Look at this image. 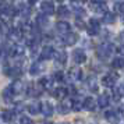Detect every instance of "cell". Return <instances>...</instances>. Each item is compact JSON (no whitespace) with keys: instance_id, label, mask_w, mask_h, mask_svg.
I'll return each instance as SVG.
<instances>
[{"instance_id":"6da1fadb","label":"cell","mask_w":124,"mask_h":124,"mask_svg":"<svg viewBox=\"0 0 124 124\" xmlns=\"http://www.w3.org/2000/svg\"><path fill=\"white\" fill-rule=\"evenodd\" d=\"M113 50H114V47L110 43H102L96 47V56L99 59H107L113 53Z\"/></svg>"},{"instance_id":"7a4b0ae2","label":"cell","mask_w":124,"mask_h":124,"mask_svg":"<svg viewBox=\"0 0 124 124\" xmlns=\"http://www.w3.org/2000/svg\"><path fill=\"white\" fill-rule=\"evenodd\" d=\"M86 31H88V34L91 36H95L101 32V24L99 21H96V20H89V23L86 25Z\"/></svg>"},{"instance_id":"3957f363","label":"cell","mask_w":124,"mask_h":124,"mask_svg":"<svg viewBox=\"0 0 124 124\" xmlns=\"http://www.w3.org/2000/svg\"><path fill=\"white\" fill-rule=\"evenodd\" d=\"M117 82V74L116 73H110V74H106L102 77V84L107 86V88H112L114 86V84Z\"/></svg>"},{"instance_id":"277c9868","label":"cell","mask_w":124,"mask_h":124,"mask_svg":"<svg viewBox=\"0 0 124 124\" xmlns=\"http://www.w3.org/2000/svg\"><path fill=\"white\" fill-rule=\"evenodd\" d=\"M40 11H42V14H45V16L53 14V13H54V6H53V3H52L50 0L42 1V4H40Z\"/></svg>"},{"instance_id":"5b68a950","label":"cell","mask_w":124,"mask_h":124,"mask_svg":"<svg viewBox=\"0 0 124 124\" xmlns=\"http://www.w3.org/2000/svg\"><path fill=\"white\" fill-rule=\"evenodd\" d=\"M73 60L77 64H82V63L86 62V54H85V52L82 49H75L73 52Z\"/></svg>"},{"instance_id":"8992f818","label":"cell","mask_w":124,"mask_h":124,"mask_svg":"<svg viewBox=\"0 0 124 124\" xmlns=\"http://www.w3.org/2000/svg\"><path fill=\"white\" fill-rule=\"evenodd\" d=\"M25 53V47L23 45H18V43H14L13 47L10 49V56L11 57H21L24 56Z\"/></svg>"},{"instance_id":"52a82bcc","label":"cell","mask_w":124,"mask_h":124,"mask_svg":"<svg viewBox=\"0 0 124 124\" xmlns=\"http://www.w3.org/2000/svg\"><path fill=\"white\" fill-rule=\"evenodd\" d=\"M7 36H8V40L10 42H18V40L21 39V36H23V34H21V31L18 28H14V29H8V32H7Z\"/></svg>"},{"instance_id":"ba28073f","label":"cell","mask_w":124,"mask_h":124,"mask_svg":"<svg viewBox=\"0 0 124 124\" xmlns=\"http://www.w3.org/2000/svg\"><path fill=\"white\" fill-rule=\"evenodd\" d=\"M70 29H71V27H70V24L66 23V21H59V23L56 24V31L60 35L68 34V32H70Z\"/></svg>"},{"instance_id":"9c48e42d","label":"cell","mask_w":124,"mask_h":124,"mask_svg":"<svg viewBox=\"0 0 124 124\" xmlns=\"http://www.w3.org/2000/svg\"><path fill=\"white\" fill-rule=\"evenodd\" d=\"M53 53H54V50H53V47L50 45L43 46V49L40 52V60H49V59H52Z\"/></svg>"},{"instance_id":"30bf717a","label":"cell","mask_w":124,"mask_h":124,"mask_svg":"<svg viewBox=\"0 0 124 124\" xmlns=\"http://www.w3.org/2000/svg\"><path fill=\"white\" fill-rule=\"evenodd\" d=\"M6 74L11 75V77H14V78H18V77L23 74V68L20 67V64H17V66H11V67H7L6 68Z\"/></svg>"},{"instance_id":"8fae6325","label":"cell","mask_w":124,"mask_h":124,"mask_svg":"<svg viewBox=\"0 0 124 124\" xmlns=\"http://www.w3.org/2000/svg\"><path fill=\"white\" fill-rule=\"evenodd\" d=\"M91 8H92L95 13H99V14H105V13L107 11V7H106V4H105L103 1H99V3L92 1V3H91Z\"/></svg>"},{"instance_id":"7c38bea8","label":"cell","mask_w":124,"mask_h":124,"mask_svg":"<svg viewBox=\"0 0 124 124\" xmlns=\"http://www.w3.org/2000/svg\"><path fill=\"white\" fill-rule=\"evenodd\" d=\"M43 70H45V67H43V63H42V62H36V63H34V64L31 66V68H29V73H31V75H39Z\"/></svg>"},{"instance_id":"4fadbf2b","label":"cell","mask_w":124,"mask_h":124,"mask_svg":"<svg viewBox=\"0 0 124 124\" xmlns=\"http://www.w3.org/2000/svg\"><path fill=\"white\" fill-rule=\"evenodd\" d=\"M68 75H70L71 79H74V81H81L84 74H82V70H81L79 67H73L71 70H70Z\"/></svg>"},{"instance_id":"5bb4252c","label":"cell","mask_w":124,"mask_h":124,"mask_svg":"<svg viewBox=\"0 0 124 124\" xmlns=\"http://www.w3.org/2000/svg\"><path fill=\"white\" fill-rule=\"evenodd\" d=\"M96 107V101L92 99V98H85L82 101V109H86L89 112H93Z\"/></svg>"},{"instance_id":"9a60e30c","label":"cell","mask_w":124,"mask_h":124,"mask_svg":"<svg viewBox=\"0 0 124 124\" xmlns=\"http://www.w3.org/2000/svg\"><path fill=\"white\" fill-rule=\"evenodd\" d=\"M39 106H40V112L43 113L45 116H52L53 114V106H52V103L42 102V103H39Z\"/></svg>"},{"instance_id":"2e32d148","label":"cell","mask_w":124,"mask_h":124,"mask_svg":"<svg viewBox=\"0 0 124 124\" xmlns=\"http://www.w3.org/2000/svg\"><path fill=\"white\" fill-rule=\"evenodd\" d=\"M10 88H11L13 93H14V95H17V93H21V92H23L25 86H24L23 81H20V79H16V81L13 82V85L10 86Z\"/></svg>"},{"instance_id":"e0dca14e","label":"cell","mask_w":124,"mask_h":124,"mask_svg":"<svg viewBox=\"0 0 124 124\" xmlns=\"http://www.w3.org/2000/svg\"><path fill=\"white\" fill-rule=\"evenodd\" d=\"M53 57L56 59L57 63H60V64H64V63L67 62V53L64 50H57L53 53Z\"/></svg>"},{"instance_id":"ac0fdd59","label":"cell","mask_w":124,"mask_h":124,"mask_svg":"<svg viewBox=\"0 0 124 124\" xmlns=\"http://www.w3.org/2000/svg\"><path fill=\"white\" fill-rule=\"evenodd\" d=\"M53 96L54 98H57L59 101H62V99H64L66 96H67V93H68V91L66 89V88H56V89H53Z\"/></svg>"},{"instance_id":"d6986e66","label":"cell","mask_w":124,"mask_h":124,"mask_svg":"<svg viewBox=\"0 0 124 124\" xmlns=\"http://www.w3.org/2000/svg\"><path fill=\"white\" fill-rule=\"evenodd\" d=\"M39 85L43 88V89H52V85H53V78H50V77H43V78H40Z\"/></svg>"},{"instance_id":"ffe728a7","label":"cell","mask_w":124,"mask_h":124,"mask_svg":"<svg viewBox=\"0 0 124 124\" xmlns=\"http://www.w3.org/2000/svg\"><path fill=\"white\" fill-rule=\"evenodd\" d=\"M77 39H78L77 34H73V32H68V34L64 35V43L66 45H75Z\"/></svg>"},{"instance_id":"44dd1931","label":"cell","mask_w":124,"mask_h":124,"mask_svg":"<svg viewBox=\"0 0 124 124\" xmlns=\"http://www.w3.org/2000/svg\"><path fill=\"white\" fill-rule=\"evenodd\" d=\"M116 21V14L114 13H110V11H106L103 14V23L106 24H113Z\"/></svg>"},{"instance_id":"7402d4cb","label":"cell","mask_w":124,"mask_h":124,"mask_svg":"<svg viewBox=\"0 0 124 124\" xmlns=\"http://www.w3.org/2000/svg\"><path fill=\"white\" fill-rule=\"evenodd\" d=\"M1 117H3V120H4V121L10 123L13 118L16 117V113L11 112V110H3V113H1Z\"/></svg>"},{"instance_id":"603a6c76","label":"cell","mask_w":124,"mask_h":124,"mask_svg":"<svg viewBox=\"0 0 124 124\" xmlns=\"http://www.w3.org/2000/svg\"><path fill=\"white\" fill-rule=\"evenodd\" d=\"M107 105H109V95L107 93H103V95L99 96V101H98V106L99 107H106Z\"/></svg>"},{"instance_id":"cb8c5ba5","label":"cell","mask_w":124,"mask_h":124,"mask_svg":"<svg viewBox=\"0 0 124 124\" xmlns=\"http://www.w3.org/2000/svg\"><path fill=\"white\" fill-rule=\"evenodd\" d=\"M27 110H28L31 114H38V113L40 112L39 103H31V105H28V106H27Z\"/></svg>"},{"instance_id":"d4e9b609","label":"cell","mask_w":124,"mask_h":124,"mask_svg":"<svg viewBox=\"0 0 124 124\" xmlns=\"http://www.w3.org/2000/svg\"><path fill=\"white\" fill-rule=\"evenodd\" d=\"M3 98H4L6 102H11V99L14 98V93H13V91H11L10 86H7L6 89L3 91Z\"/></svg>"},{"instance_id":"484cf974","label":"cell","mask_w":124,"mask_h":124,"mask_svg":"<svg viewBox=\"0 0 124 124\" xmlns=\"http://www.w3.org/2000/svg\"><path fill=\"white\" fill-rule=\"evenodd\" d=\"M113 98H114L116 102H118L123 98V86H121V85H120L118 88H116V89H113Z\"/></svg>"},{"instance_id":"4316f807","label":"cell","mask_w":124,"mask_h":124,"mask_svg":"<svg viewBox=\"0 0 124 124\" xmlns=\"http://www.w3.org/2000/svg\"><path fill=\"white\" fill-rule=\"evenodd\" d=\"M36 23H38L39 27H46V25L49 24V21H47V17H46L45 14H39V16L36 17Z\"/></svg>"},{"instance_id":"83f0119b","label":"cell","mask_w":124,"mask_h":124,"mask_svg":"<svg viewBox=\"0 0 124 124\" xmlns=\"http://www.w3.org/2000/svg\"><path fill=\"white\" fill-rule=\"evenodd\" d=\"M113 68H123L124 67V60L123 57H114V60L112 62Z\"/></svg>"},{"instance_id":"f1b7e54d","label":"cell","mask_w":124,"mask_h":124,"mask_svg":"<svg viewBox=\"0 0 124 124\" xmlns=\"http://www.w3.org/2000/svg\"><path fill=\"white\" fill-rule=\"evenodd\" d=\"M57 14H59V17H68L70 16V8L66 6H60L59 10H57Z\"/></svg>"},{"instance_id":"f546056e","label":"cell","mask_w":124,"mask_h":124,"mask_svg":"<svg viewBox=\"0 0 124 124\" xmlns=\"http://www.w3.org/2000/svg\"><path fill=\"white\" fill-rule=\"evenodd\" d=\"M105 117L107 120H110V121H114L116 117H117V113L114 112V110H107V112H105Z\"/></svg>"},{"instance_id":"4dcf8cb0","label":"cell","mask_w":124,"mask_h":124,"mask_svg":"<svg viewBox=\"0 0 124 124\" xmlns=\"http://www.w3.org/2000/svg\"><path fill=\"white\" fill-rule=\"evenodd\" d=\"M71 109H73L74 112H79V110L82 109L81 101H71Z\"/></svg>"},{"instance_id":"1f68e13d","label":"cell","mask_w":124,"mask_h":124,"mask_svg":"<svg viewBox=\"0 0 124 124\" xmlns=\"http://www.w3.org/2000/svg\"><path fill=\"white\" fill-rule=\"evenodd\" d=\"M114 11L118 13V14H123V1L121 0H117L116 3H114ZM114 13V14H116Z\"/></svg>"},{"instance_id":"d6a6232c","label":"cell","mask_w":124,"mask_h":124,"mask_svg":"<svg viewBox=\"0 0 124 124\" xmlns=\"http://www.w3.org/2000/svg\"><path fill=\"white\" fill-rule=\"evenodd\" d=\"M88 85H89V88L92 91H98V86H96V82H95V78H92V77H91L89 79H88Z\"/></svg>"},{"instance_id":"836d02e7","label":"cell","mask_w":124,"mask_h":124,"mask_svg":"<svg viewBox=\"0 0 124 124\" xmlns=\"http://www.w3.org/2000/svg\"><path fill=\"white\" fill-rule=\"evenodd\" d=\"M53 77H54L56 81H63V79H64V78H63V77H64V74H63V71H56Z\"/></svg>"},{"instance_id":"e575fe53","label":"cell","mask_w":124,"mask_h":124,"mask_svg":"<svg viewBox=\"0 0 124 124\" xmlns=\"http://www.w3.org/2000/svg\"><path fill=\"white\" fill-rule=\"evenodd\" d=\"M20 121H21L20 124H34V121H32L31 118L25 117V116H24V117H21V120H20Z\"/></svg>"},{"instance_id":"d590c367","label":"cell","mask_w":124,"mask_h":124,"mask_svg":"<svg viewBox=\"0 0 124 124\" xmlns=\"http://www.w3.org/2000/svg\"><path fill=\"white\" fill-rule=\"evenodd\" d=\"M77 27H78V28H84L85 27L84 24H82V20H77Z\"/></svg>"},{"instance_id":"8d00e7d4","label":"cell","mask_w":124,"mask_h":124,"mask_svg":"<svg viewBox=\"0 0 124 124\" xmlns=\"http://www.w3.org/2000/svg\"><path fill=\"white\" fill-rule=\"evenodd\" d=\"M36 1H38V0H28V3H29V4H35Z\"/></svg>"},{"instance_id":"74e56055","label":"cell","mask_w":124,"mask_h":124,"mask_svg":"<svg viewBox=\"0 0 124 124\" xmlns=\"http://www.w3.org/2000/svg\"><path fill=\"white\" fill-rule=\"evenodd\" d=\"M43 124H53V123H49V121H47V123H43Z\"/></svg>"},{"instance_id":"f35d334b","label":"cell","mask_w":124,"mask_h":124,"mask_svg":"<svg viewBox=\"0 0 124 124\" xmlns=\"http://www.w3.org/2000/svg\"><path fill=\"white\" fill-rule=\"evenodd\" d=\"M60 124H70V123H60Z\"/></svg>"},{"instance_id":"ab89813d","label":"cell","mask_w":124,"mask_h":124,"mask_svg":"<svg viewBox=\"0 0 124 124\" xmlns=\"http://www.w3.org/2000/svg\"><path fill=\"white\" fill-rule=\"evenodd\" d=\"M57 1H64V0H57Z\"/></svg>"},{"instance_id":"60d3db41","label":"cell","mask_w":124,"mask_h":124,"mask_svg":"<svg viewBox=\"0 0 124 124\" xmlns=\"http://www.w3.org/2000/svg\"><path fill=\"white\" fill-rule=\"evenodd\" d=\"M0 54H1V49H0Z\"/></svg>"},{"instance_id":"b9f144b4","label":"cell","mask_w":124,"mask_h":124,"mask_svg":"<svg viewBox=\"0 0 124 124\" xmlns=\"http://www.w3.org/2000/svg\"><path fill=\"white\" fill-rule=\"evenodd\" d=\"M92 124H95V123H92Z\"/></svg>"}]
</instances>
